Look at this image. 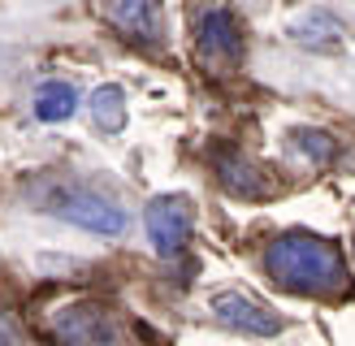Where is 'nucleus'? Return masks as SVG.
Wrapping results in <instances>:
<instances>
[{
    "label": "nucleus",
    "instance_id": "f257e3e1",
    "mask_svg": "<svg viewBox=\"0 0 355 346\" xmlns=\"http://www.w3.org/2000/svg\"><path fill=\"white\" fill-rule=\"evenodd\" d=\"M269 277L291 290V294H312V299H329V294H343L347 290V264H343V251L334 247L329 238L321 234H308V230H291L273 238L269 255Z\"/></svg>",
    "mask_w": 355,
    "mask_h": 346
},
{
    "label": "nucleus",
    "instance_id": "f03ea898",
    "mask_svg": "<svg viewBox=\"0 0 355 346\" xmlns=\"http://www.w3.org/2000/svg\"><path fill=\"white\" fill-rule=\"evenodd\" d=\"M52 212L69 225H78V230H87V234H104V238L126 230V208L109 195H100V190H92V186L57 190V195H52Z\"/></svg>",
    "mask_w": 355,
    "mask_h": 346
},
{
    "label": "nucleus",
    "instance_id": "7ed1b4c3",
    "mask_svg": "<svg viewBox=\"0 0 355 346\" xmlns=\"http://www.w3.org/2000/svg\"><path fill=\"white\" fill-rule=\"evenodd\" d=\"M195 57H200V65L217 69V74L243 57L239 17L225 5H204L200 13H195Z\"/></svg>",
    "mask_w": 355,
    "mask_h": 346
},
{
    "label": "nucleus",
    "instance_id": "20e7f679",
    "mask_svg": "<svg viewBox=\"0 0 355 346\" xmlns=\"http://www.w3.org/2000/svg\"><path fill=\"white\" fill-rule=\"evenodd\" d=\"M144 225H148V242L156 255H182V247L191 242V225H195V212H191V199L187 195H156L144 212Z\"/></svg>",
    "mask_w": 355,
    "mask_h": 346
},
{
    "label": "nucleus",
    "instance_id": "39448f33",
    "mask_svg": "<svg viewBox=\"0 0 355 346\" xmlns=\"http://www.w3.org/2000/svg\"><path fill=\"white\" fill-rule=\"evenodd\" d=\"M212 316H217L225 329H239V334H256V338L282 334V320L243 290H217L212 294Z\"/></svg>",
    "mask_w": 355,
    "mask_h": 346
},
{
    "label": "nucleus",
    "instance_id": "423d86ee",
    "mask_svg": "<svg viewBox=\"0 0 355 346\" xmlns=\"http://www.w3.org/2000/svg\"><path fill=\"white\" fill-rule=\"evenodd\" d=\"M104 13L135 44L156 48L165 35V0H104Z\"/></svg>",
    "mask_w": 355,
    "mask_h": 346
},
{
    "label": "nucleus",
    "instance_id": "0eeeda50",
    "mask_svg": "<svg viewBox=\"0 0 355 346\" xmlns=\"http://www.w3.org/2000/svg\"><path fill=\"white\" fill-rule=\"evenodd\" d=\"M52 334L78 346H100V342H117V329L104 307H61L52 320Z\"/></svg>",
    "mask_w": 355,
    "mask_h": 346
},
{
    "label": "nucleus",
    "instance_id": "6e6552de",
    "mask_svg": "<svg viewBox=\"0 0 355 346\" xmlns=\"http://www.w3.org/2000/svg\"><path fill=\"white\" fill-rule=\"evenodd\" d=\"M217 178H221V186L230 190V195H239V199H264L269 195V178H264V173L247 161L243 152H217Z\"/></svg>",
    "mask_w": 355,
    "mask_h": 346
},
{
    "label": "nucleus",
    "instance_id": "1a4fd4ad",
    "mask_svg": "<svg viewBox=\"0 0 355 346\" xmlns=\"http://www.w3.org/2000/svg\"><path fill=\"white\" fill-rule=\"evenodd\" d=\"M291 39L299 48H312V52H338L343 48V30H338V22H334L329 13L312 9V13L291 22Z\"/></svg>",
    "mask_w": 355,
    "mask_h": 346
},
{
    "label": "nucleus",
    "instance_id": "9d476101",
    "mask_svg": "<svg viewBox=\"0 0 355 346\" xmlns=\"http://www.w3.org/2000/svg\"><path fill=\"white\" fill-rule=\"evenodd\" d=\"M78 109V91L69 86L65 78H48L40 82V91H35V117L48 121V126H57V121H69Z\"/></svg>",
    "mask_w": 355,
    "mask_h": 346
},
{
    "label": "nucleus",
    "instance_id": "9b49d317",
    "mask_svg": "<svg viewBox=\"0 0 355 346\" xmlns=\"http://www.w3.org/2000/svg\"><path fill=\"white\" fill-rule=\"evenodd\" d=\"M92 117H96V130L100 134H121L126 130V91H121L117 82H104L96 86V95H92Z\"/></svg>",
    "mask_w": 355,
    "mask_h": 346
},
{
    "label": "nucleus",
    "instance_id": "f8f14e48",
    "mask_svg": "<svg viewBox=\"0 0 355 346\" xmlns=\"http://www.w3.org/2000/svg\"><path fill=\"white\" fill-rule=\"evenodd\" d=\"M295 143L304 156H312L316 165H329L334 161V138L325 130H295Z\"/></svg>",
    "mask_w": 355,
    "mask_h": 346
},
{
    "label": "nucleus",
    "instance_id": "ddd939ff",
    "mask_svg": "<svg viewBox=\"0 0 355 346\" xmlns=\"http://www.w3.org/2000/svg\"><path fill=\"white\" fill-rule=\"evenodd\" d=\"M0 342H13V329L5 325V316H0Z\"/></svg>",
    "mask_w": 355,
    "mask_h": 346
}]
</instances>
